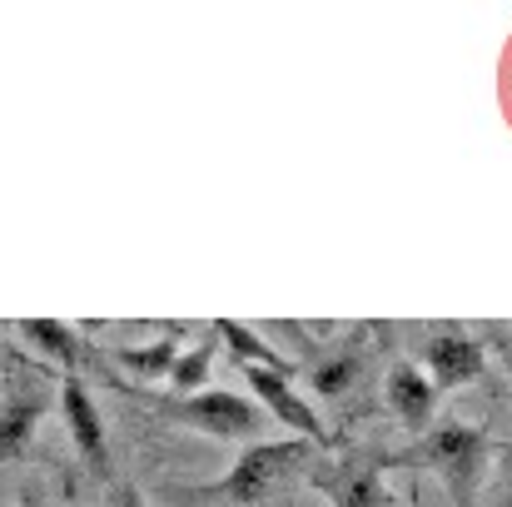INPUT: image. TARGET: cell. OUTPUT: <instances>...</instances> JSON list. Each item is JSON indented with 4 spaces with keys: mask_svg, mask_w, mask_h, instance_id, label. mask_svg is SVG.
I'll return each instance as SVG.
<instances>
[{
    "mask_svg": "<svg viewBox=\"0 0 512 507\" xmlns=\"http://www.w3.org/2000/svg\"><path fill=\"white\" fill-rule=\"evenodd\" d=\"M408 458L438 468L443 483H448V493H453L458 503H473V493H478V483H483V463H488V438H483V428L443 423V428H433Z\"/></svg>",
    "mask_w": 512,
    "mask_h": 507,
    "instance_id": "cell-1",
    "label": "cell"
},
{
    "mask_svg": "<svg viewBox=\"0 0 512 507\" xmlns=\"http://www.w3.org/2000/svg\"><path fill=\"white\" fill-rule=\"evenodd\" d=\"M304 458H309L304 438H264L239 453V463L229 468V478L214 493L229 503H264L284 478H294V468H304Z\"/></svg>",
    "mask_w": 512,
    "mask_h": 507,
    "instance_id": "cell-2",
    "label": "cell"
},
{
    "mask_svg": "<svg viewBox=\"0 0 512 507\" xmlns=\"http://www.w3.org/2000/svg\"><path fill=\"white\" fill-rule=\"evenodd\" d=\"M165 418L199 428L209 438H254L264 428V408L229 393V388H209V393H189V398H150Z\"/></svg>",
    "mask_w": 512,
    "mask_h": 507,
    "instance_id": "cell-3",
    "label": "cell"
},
{
    "mask_svg": "<svg viewBox=\"0 0 512 507\" xmlns=\"http://www.w3.org/2000/svg\"><path fill=\"white\" fill-rule=\"evenodd\" d=\"M60 413H65V433H70L75 453H80L85 468L105 483V478H110V443H105V423H100L95 398L85 393L80 373H65V383H60Z\"/></svg>",
    "mask_w": 512,
    "mask_h": 507,
    "instance_id": "cell-4",
    "label": "cell"
},
{
    "mask_svg": "<svg viewBox=\"0 0 512 507\" xmlns=\"http://www.w3.org/2000/svg\"><path fill=\"white\" fill-rule=\"evenodd\" d=\"M423 363L433 373V393L438 388H463V383H473L483 373V348H478V338H468L463 329L443 324L423 343Z\"/></svg>",
    "mask_w": 512,
    "mask_h": 507,
    "instance_id": "cell-5",
    "label": "cell"
},
{
    "mask_svg": "<svg viewBox=\"0 0 512 507\" xmlns=\"http://www.w3.org/2000/svg\"><path fill=\"white\" fill-rule=\"evenodd\" d=\"M244 378H249V388L264 398V408H269L279 423H289L294 433H304V443H329L319 413L289 388V378H279V373H269V368H244Z\"/></svg>",
    "mask_w": 512,
    "mask_h": 507,
    "instance_id": "cell-6",
    "label": "cell"
},
{
    "mask_svg": "<svg viewBox=\"0 0 512 507\" xmlns=\"http://www.w3.org/2000/svg\"><path fill=\"white\" fill-rule=\"evenodd\" d=\"M45 408H50L45 393L10 383V393H5V403H0V468H10L15 458H25V448H30V438H35V423L45 418Z\"/></svg>",
    "mask_w": 512,
    "mask_h": 507,
    "instance_id": "cell-7",
    "label": "cell"
},
{
    "mask_svg": "<svg viewBox=\"0 0 512 507\" xmlns=\"http://www.w3.org/2000/svg\"><path fill=\"white\" fill-rule=\"evenodd\" d=\"M388 403H393V413H398L408 428H423V423L433 418V383H428L408 358H398V363L388 368Z\"/></svg>",
    "mask_w": 512,
    "mask_h": 507,
    "instance_id": "cell-8",
    "label": "cell"
},
{
    "mask_svg": "<svg viewBox=\"0 0 512 507\" xmlns=\"http://www.w3.org/2000/svg\"><path fill=\"white\" fill-rule=\"evenodd\" d=\"M214 334L224 338L229 358H239L244 368H269V373H279V378H289V373H294V363H289L279 348H269L264 334H254V329H244V324H234V319H219V329H214Z\"/></svg>",
    "mask_w": 512,
    "mask_h": 507,
    "instance_id": "cell-9",
    "label": "cell"
},
{
    "mask_svg": "<svg viewBox=\"0 0 512 507\" xmlns=\"http://www.w3.org/2000/svg\"><path fill=\"white\" fill-rule=\"evenodd\" d=\"M20 338H25L30 348H40L45 358L65 363V373H75V368L85 363V343H80V334L65 329V324H55V319H20Z\"/></svg>",
    "mask_w": 512,
    "mask_h": 507,
    "instance_id": "cell-10",
    "label": "cell"
},
{
    "mask_svg": "<svg viewBox=\"0 0 512 507\" xmlns=\"http://www.w3.org/2000/svg\"><path fill=\"white\" fill-rule=\"evenodd\" d=\"M319 488L329 493L334 507H388L378 473H334V478H319Z\"/></svg>",
    "mask_w": 512,
    "mask_h": 507,
    "instance_id": "cell-11",
    "label": "cell"
},
{
    "mask_svg": "<svg viewBox=\"0 0 512 507\" xmlns=\"http://www.w3.org/2000/svg\"><path fill=\"white\" fill-rule=\"evenodd\" d=\"M115 358H120L130 373H140V378H170L174 358H179V343L165 334L160 343H145V348H115Z\"/></svg>",
    "mask_w": 512,
    "mask_h": 507,
    "instance_id": "cell-12",
    "label": "cell"
},
{
    "mask_svg": "<svg viewBox=\"0 0 512 507\" xmlns=\"http://www.w3.org/2000/svg\"><path fill=\"white\" fill-rule=\"evenodd\" d=\"M358 368H363V358L348 348V353H334V358L314 363V368H309V383H314L324 398H343V393L358 383Z\"/></svg>",
    "mask_w": 512,
    "mask_h": 507,
    "instance_id": "cell-13",
    "label": "cell"
},
{
    "mask_svg": "<svg viewBox=\"0 0 512 507\" xmlns=\"http://www.w3.org/2000/svg\"><path fill=\"white\" fill-rule=\"evenodd\" d=\"M209 363H214V343H199V348H189V353H179L170 368V383L189 398V393H199L204 388V378H209Z\"/></svg>",
    "mask_w": 512,
    "mask_h": 507,
    "instance_id": "cell-14",
    "label": "cell"
},
{
    "mask_svg": "<svg viewBox=\"0 0 512 507\" xmlns=\"http://www.w3.org/2000/svg\"><path fill=\"white\" fill-rule=\"evenodd\" d=\"M110 507H150V503H145L135 488H115V493H110Z\"/></svg>",
    "mask_w": 512,
    "mask_h": 507,
    "instance_id": "cell-15",
    "label": "cell"
},
{
    "mask_svg": "<svg viewBox=\"0 0 512 507\" xmlns=\"http://www.w3.org/2000/svg\"><path fill=\"white\" fill-rule=\"evenodd\" d=\"M20 507H40V498L35 493H20Z\"/></svg>",
    "mask_w": 512,
    "mask_h": 507,
    "instance_id": "cell-16",
    "label": "cell"
},
{
    "mask_svg": "<svg viewBox=\"0 0 512 507\" xmlns=\"http://www.w3.org/2000/svg\"><path fill=\"white\" fill-rule=\"evenodd\" d=\"M508 507H512V498H508Z\"/></svg>",
    "mask_w": 512,
    "mask_h": 507,
    "instance_id": "cell-17",
    "label": "cell"
}]
</instances>
